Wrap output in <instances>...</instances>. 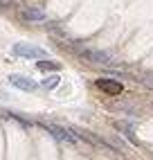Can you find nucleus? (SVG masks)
Instances as JSON below:
<instances>
[{
	"label": "nucleus",
	"instance_id": "nucleus-1",
	"mask_svg": "<svg viewBox=\"0 0 153 160\" xmlns=\"http://www.w3.org/2000/svg\"><path fill=\"white\" fill-rule=\"evenodd\" d=\"M12 54L20 59H47V50L38 45H27V43H16L12 48Z\"/></svg>",
	"mask_w": 153,
	"mask_h": 160
},
{
	"label": "nucleus",
	"instance_id": "nucleus-5",
	"mask_svg": "<svg viewBox=\"0 0 153 160\" xmlns=\"http://www.w3.org/2000/svg\"><path fill=\"white\" fill-rule=\"evenodd\" d=\"M97 86H99L104 92H113V95L122 92V86H119L117 81H106V79H99V81H97Z\"/></svg>",
	"mask_w": 153,
	"mask_h": 160
},
{
	"label": "nucleus",
	"instance_id": "nucleus-2",
	"mask_svg": "<svg viewBox=\"0 0 153 160\" xmlns=\"http://www.w3.org/2000/svg\"><path fill=\"white\" fill-rule=\"evenodd\" d=\"M9 83L18 90H25V92H34L38 88V83L34 79H29L27 74H9Z\"/></svg>",
	"mask_w": 153,
	"mask_h": 160
},
{
	"label": "nucleus",
	"instance_id": "nucleus-3",
	"mask_svg": "<svg viewBox=\"0 0 153 160\" xmlns=\"http://www.w3.org/2000/svg\"><path fill=\"white\" fill-rule=\"evenodd\" d=\"M20 18L27 20V23H41V20H45V12L38 7H23L20 9Z\"/></svg>",
	"mask_w": 153,
	"mask_h": 160
},
{
	"label": "nucleus",
	"instance_id": "nucleus-6",
	"mask_svg": "<svg viewBox=\"0 0 153 160\" xmlns=\"http://www.w3.org/2000/svg\"><path fill=\"white\" fill-rule=\"evenodd\" d=\"M36 68L43 70V72H59V63L47 61V59H38V61H36Z\"/></svg>",
	"mask_w": 153,
	"mask_h": 160
},
{
	"label": "nucleus",
	"instance_id": "nucleus-7",
	"mask_svg": "<svg viewBox=\"0 0 153 160\" xmlns=\"http://www.w3.org/2000/svg\"><path fill=\"white\" fill-rule=\"evenodd\" d=\"M59 83H61V77H57V72H54V77H47V79H43V83H41V86L45 88V90H54V88L59 86Z\"/></svg>",
	"mask_w": 153,
	"mask_h": 160
},
{
	"label": "nucleus",
	"instance_id": "nucleus-4",
	"mask_svg": "<svg viewBox=\"0 0 153 160\" xmlns=\"http://www.w3.org/2000/svg\"><path fill=\"white\" fill-rule=\"evenodd\" d=\"M47 131H50L52 138H57V140H61V142H76V138L70 135L65 129H61V126H47Z\"/></svg>",
	"mask_w": 153,
	"mask_h": 160
}]
</instances>
